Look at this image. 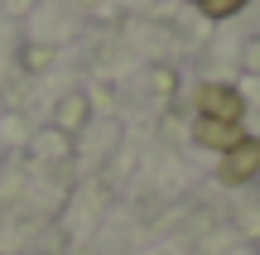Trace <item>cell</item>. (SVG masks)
<instances>
[{
  "label": "cell",
  "instance_id": "obj_2",
  "mask_svg": "<svg viewBox=\"0 0 260 255\" xmlns=\"http://www.w3.org/2000/svg\"><path fill=\"white\" fill-rule=\"evenodd\" d=\"M260 173V140L241 135L232 150H222V183H246Z\"/></svg>",
  "mask_w": 260,
  "mask_h": 255
},
{
  "label": "cell",
  "instance_id": "obj_4",
  "mask_svg": "<svg viewBox=\"0 0 260 255\" xmlns=\"http://www.w3.org/2000/svg\"><path fill=\"white\" fill-rule=\"evenodd\" d=\"M198 5H203V15H207V19H226V15H236L246 0H198Z\"/></svg>",
  "mask_w": 260,
  "mask_h": 255
},
{
  "label": "cell",
  "instance_id": "obj_3",
  "mask_svg": "<svg viewBox=\"0 0 260 255\" xmlns=\"http://www.w3.org/2000/svg\"><path fill=\"white\" fill-rule=\"evenodd\" d=\"M193 140L207 144V150H232L241 135H236V125H222V121H198L193 125Z\"/></svg>",
  "mask_w": 260,
  "mask_h": 255
},
{
  "label": "cell",
  "instance_id": "obj_1",
  "mask_svg": "<svg viewBox=\"0 0 260 255\" xmlns=\"http://www.w3.org/2000/svg\"><path fill=\"white\" fill-rule=\"evenodd\" d=\"M198 116H203V121H222V125H241L246 101H241V92L226 87V82H203L198 87Z\"/></svg>",
  "mask_w": 260,
  "mask_h": 255
}]
</instances>
